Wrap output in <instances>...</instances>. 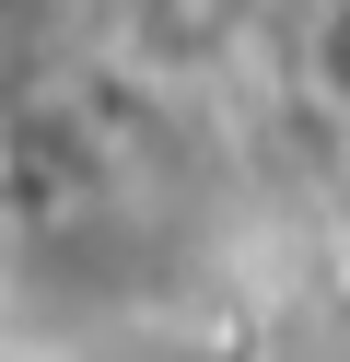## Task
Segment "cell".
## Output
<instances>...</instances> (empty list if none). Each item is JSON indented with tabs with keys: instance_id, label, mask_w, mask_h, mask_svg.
<instances>
[{
	"instance_id": "cell-1",
	"label": "cell",
	"mask_w": 350,
	"mask_h": 362,
	"mask_svg": "<svg viewBox=\"0 0 350 362\" xmlns=\"http://www.w3.org/2000/svg\"><path fill=\"white\" fill-rule=\"evenodd\" d=\"M315 94L350 117V0H327V24H315Z\"/></svg>"
},
{
	"instance_id": "cell-2",
	"label": "cell",
	"mask_w": 350,
	"mask_h": 362,
	"mask_svg": "<svg viewBox=\"0 0 350 362\" xmlns=\"http://www.w3.org/2000/svg\"><path fill=\"white\" fill-rule=\"evenodd\" d=\"M140 362H257V339H233V327H175V339H152Z\"/></svg>"
}]
</instances>
